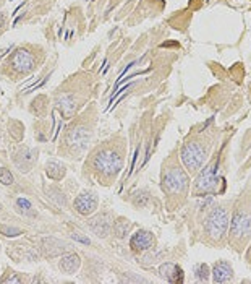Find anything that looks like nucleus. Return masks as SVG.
<instances>
[{
  "label": "nucleus",
  "instance_id": "0eeeda50",
  "mask_svg": "<svg viewBox=\"0 0 251 284\" xmlns=\"http://www.w3.org/2000/svg\"><path fill=\"white\" fill-rule=\"evenodd\" d=\"M89 138H91L89 129H86L84 125H77V127H72V129L67 132L65 144L73 153H81L87 148Z\"/></svg>",
  "mask_w": 251,
  "mask_h": 284
},
{
  "label": "nucleus",
  "instance_id": "f257e3e1",
  "mask_svg": "<svg viewBox=\"0 0 251 284\" xmlns=\"http://www.w3.org/2000/svg\"><path fill=\"white\" fill-rule=\"evenodd\" d=\"M251 239V196L242 195L233 206L227 240L237 252H242Z\"/></svg>",
  "mask_w": 251,
  "mask_h": 284
},
{
  "label": "nucleus",
  "instance_id": "423d86ee",
  "mask_svg": "<svg viewBox=\"0 0 251 284\" xmlns=\"http://www.w3.org/2000/svg\"><path fill=\"white\" fill-rule=\"evenodd\" d=\"M217 161H212L211 164L204 166V171L196 177V182L193 185V192L196 195H206L215 192L217 189Z\"/></svg>",
  "mask_w": 251,
  "mask_h": 284
},
{
  "label": "nucleus",
  "instance_id": "2eb2a0df",
  "mask_svg": "<svg viewBox=\"0 0 251 284\" xmlns=\"http://www.w3.org/2000/svg\"><path fill=\"white\" fill-rule=\"evenodd\" d=\"M81 265V260L77 253H67L63 255V257L60 258V263H58V266H60V270L63 271V273L67 275H73L75 271H77L80 268Z\"/></svg>",
  "mask_w": 251,
  "mask_h": 284
},
{
  "label": "nucleus",
  "instance_id": "dca6fc26",
  "mask_svg": "<svg viewBox=\"0 0 251 284\" xmlns=\"http://www.w3.org/2000/svg\"><path fill=\"white\" fill-rule=\"evenodd\" d=\"M34 161H36V151H34V149H29V148H25L15 158L16 166L20 167V171H25V172H28L29 169H31Z\"/></svg>",
  "mask_w": 251,
  "mask_h": 284
},
{
  "label": "nucleus",
  "instance_id": "9b49d317",
  "mask_svg": "<svg viewBox=\"0 0 251 284\" xmlns=\"http://www.w3.org/2000/svg\"><path fill=\"white\" fill-rule=\"evenodd\" d=\"M97 205H99V198L97 195L92 192H83L75 198V210L80 214H83V216L94 213L97 210Z\"/></svg>",
  "mask_w": 251,
  "mask_h": 284
},
{
  "label": "nucleus",
  "instance_id": "bb28decb",
  "mask_svg": "<svg viewBox=\"0 0 251 284\" xmlns=\"http://www.w3.org/2000/svg\"><path fill=\"white\" fill-rule=\"evenodd\" d=\"M0 211H2V205H0Z\"/></svg>",
  "mask_w": 251,
  "mask_h": 284
},
{
  "label": "nucleus",
  "instance_id": "6e6552de",
  "mask_svg": "<svg viewBox=\"0 0 251 284\" xmlns=\"http://www.w3.org/2000/svg\"><path fill=\"white\" fill-rule=\"evenodd\" d=\"M8 65L11 67L13 72L20 73V75H26L34 70V67H36V59H34V55L29 50L16 49L13 54L10 55Z\"/></svg>",
  "mask_w": 251,
  "mask_h": 284
},
{
  "label": "nucleus",
  "instance_id": "6ab92c4d",
  "mask_svg": "<svg viewBox=\"0 0 251 284\" xmlns=\"http://www.w3.org/2000/svg\"><path fill=\"white\" fill-rule=\"evenodd\" d=\"M112 231L119 239H124V237H126L128 231H130V221L128 219H119V221L114 223Z\"/></svg>",
  "mask_w": 251,
  "mask_h": 284
},
{
  "label": "nucleus",
  "instance_id": "f8f14e48",
  "mask_svg": "<svg viewBox=\"0 0 251 284\" xmlns=\"http://www.w3.org/2000/svg\"><path fill=\"white\" fill-rule=\"evenodd\" d=\"M41 248H42L45 257L52 258V257H58V255L65 253L70 247L65 242L55 239V237H45V239H42V247Z\"/></svg>",
  "mask_w": 251,
  "mask_h": 284
},
{
  "label": "nucleus",
  "instance_id": "b1692460",
  "mask_svg": "<svg viewBox=\"0 0 251 284\" xmlns=\"http://www.w3.org/2000/svg\"><path fill=\"white\" fill-rule=\"evenodd\" d=\"M72 239L73 240H77V242H81V243H84V245H89L91 240H89V237H86L83 236L81 233H78V231H75V233H72Z\"/></svg>",
  "mask_w": 251,
  "mask_h": 284
},
{
  "label": "nucleus",
  "instance_id": "393cba45",
  "mask_svg": "<svg viewBox=\"0 0 251 284\" xmlns=\"http://www.w3.org/2000/svg\"><path fill=\"white\" fill-rule=\"evenodd\" d=\"M3 283H20V281H23L21 278H18V276H8V278H5V280H2Z\"/></svg>",
  "mask_w": 251,
  "mask_h": 284
},
{
  "label": "nucleus",
  "instance_id": "20e7f679",
  "mask_svg": "<svg viewBox=\"0 0 251 284\" xmlns=\"http://www.w3.org/2000/svg\"><path fill=\"white\" fill-rule=\"evenodd\" d=\"M209 151H211V143L204 140L203 137H193L183 143L182 149H180V158L188 174H198L209 158Z\"/></svg>",
  "mask_w": 251,
  "mask_h": 284
},
{
  "label": "nucleus",
  "instance_id": "9d476101",
  "mask_svg": "<svg viewBox=\"0 0 251 284\" xmlns=\"http://www.w3.org/2000/svg\"><path fill=\"white\" fill-rule=\"evenodd\" d=\"M130 247L133 252L136 253H144L151 250V248L154 247V236L153 233H149V231H144V229H139L136 231L135 234L131 236L130 239Z\"/></svg>",
  "mask_w": 251,
  "mask_h": 284
},
{
  "label": "nucleus",
  "instance_id": "1a4fd4ad",
  "mask_svg": "<svg viewBox=\"0 0 251 284\" xmlns=\"http://www.w3.org/2000/svg\"><path fill=\"white\" fill-rule=\"evenodd\" d=\"M87 226H89V229L97 237L104 239V237H107L110 234V231H112L114 218L110 216V213H99L94 218H91L89 221H87Z\"/></svg>",
  "mask_w": 251,
  "mask_h": 284
},
{
  "label": "nucleus",
  "instance_id": "f3484780",
  "mask_svg": "<svg viewBox=\"0 0 251 284\" xmlns=\"http://www.w3.org/2000/svg\"><path fill=\"white\" fill-rule=\"evenodd\" d=\"M58 107H60L62 114L65 115V119L72 117V114L75 112V109H77V104H75L73 96H63V97H60V99H58Z\"/></svg>",
  "mask_w": 251,
  "mask_h": 284
},
{
  "label": "nucleus",
  "instance_id": "f03ea898",
  "mask_svg": "<svg viewBox=\"0 0 251 284\" xmlns=\"http://www.w3.org/2000/svg\"><path fill=\"white\" fill-rule=\"evenodd\" d=\"M230 205L219 203L214 205L208 214L204 216L203 223V240L214 247H222L227 240L230 224Z\"/></svg>",
  "mask_w": 251,
  "mask_h": 284
},
{
  "label": "nucleus",
  "instance_id": "7ed1b4c3",
  "mask_svg": "<svg viewBox=\"0 0 251 284\" xmlns=\"http://www.w3.org/2000/svg\"><path fill=\"white\" fill-rule=\"evenodd\" d=\"M161 187L166 193L168 201H182L190 190V177L186 169L178 164L173 158L168 159L164 164L161 176Z\"/></svg>",
  "mask_w": 251,
  "mask_h": 284
},
{
  "label": "nucleus",
  "instance_id": "aec40b11",
  "mask_svg": "<svg viewBox=\"0 0 251 284\" xmlns=\"http://www.w3.org/2000/svg\"><path fill=\"white\" fill-rule=\"evenodd\" d=\"M208 275H209V270H208V266L204 265V263L196 266V280L198 281H201V283L208 281Z\"/></svg>",
  "mask_w": 251,
  "mask_h": 284
},
{
  "label": "nucleus",
  "instance_id": "4468645a",
  "mask_svg": "<svg viewBox=\"0 0 251 284\" xmlns=\"http://www.w3.org/2000/svg\"><path fill=\"white\" fill-rule=\"evenodd\" d=\"M162 278H166V281L168 283H183V273L182 268L175 263H166L161 268Z\"/></svg>",
  "mask_w": 251,
  "mask_h": 284
},
{
  "label": "nucleus",
  "instance_id": "a878e982",
  "mask_svg": "<svg viewBox=\"0 0 251 284\" xmlns=\"http://www.w3.org/2000/svg\"><path fill=\"white\" fill-rule=\"evenodd\" d=\"M3 26H5V16L0 13V30H2Z\"/></svg>",
  "mask_w": 251,
  "mask_h": 284
},
{
  "label": "nucleus",
  "instance_id": "a211bd4d",
  "mask_svg": "<svg viewBox=\"0 0 251 284\" xmlns=\"http://www.w3.org/2000/svg\"><path fill=\"white\" fill-rule=\"evenodd\" d=\"M45 172H47V176L50 179L58 181V179H62L63 176H65V167H63L62 164H58V162H55V161H50V162H47Z\"/></svg>",
  "mask_w": 251,
  "mask_h": 284
},
{
  "label": "nucleus",
  "instance_id": "39448f33",
  "mask_svg": "<svg viewBox=\"0 0 251 284\" xmlns=\"http://www.w3.org/2000/svg\"><path fill=\"white\" fill-rule=\"evenodd\" d=\"M92 167L104 177H115L124 167V158L112 148L101 149L92 159Z\"/></svg>",
  "mask_w": 251,
  "mask_h": 284
},
{
  "label": "nucleus",
  "instance_id": "5701e85b",
  "mask_svg": "<svg viewBox=\"0 0 251 284\" xmlns=\"http://www.w3.org/2000/svg\"><path fill=\"white\" fill-rule=\"evenodd\" d=\"M16 206L20 208V211L31 213V203H29L26 198H18V200H16Z\"/></svg>",
  "mask_w": 251,
  "mask_h": 284
},
{
  "label": "nucleus",
  "instance_id": "412c9836",
  "mask_svg": "<svg viewBox=\"0 0 251 284\" xmlns=\"http://www.w3.org/2000/svg\"><path fill=\"white\" fill-rule=\"evenodd\" d=\"M0 184L3 185L13 184V176H11V172L8 169H5V167H0Z\"/></svg>",
  "mask_w": 251,
  "mask_h": 284
},
{
  "label": "nucleus",
  "instance_id": "4be33fe9",
  "mask_svg": "<svg viewBox=\"0 0 251 284\" xmlns=\"http://www.w3.org/2000/svg\"><path fill=\"white\" fill-rule=\"evenodd\" d=\"M0 233H2L3 236H7V237H16V236L23 234V231L18 229V228H8V226H0Z\"/></svg>",
  "mask_w": 251,
  "mask_h": 284
},
{
  "label": "nucleus",
  "instance_id": "ddd939ff",
  "mask_svg": "<svg viewBox=\"0 0 251 284\" xmlns=\"http://www.w3.org/2000/svg\"><path fill=\"white\" fill-rule=\"evenodd\" d=\"M233 278V270L229 262H217L214 265V283H229Z\"/></svg>",
  "mask_w": 251,
  "mask_h": 284
}]
</instances>
